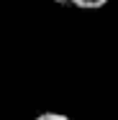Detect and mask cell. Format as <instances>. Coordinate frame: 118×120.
Masks as SVG:
<instances>
[{
	"label": "cell",
	"instance_id": "6da1fadb",
	"mask_svg": "<svg viewBox=\"0 0 118 120\" xmlns=\"http://www.w3.org/2000/svg\"><path fill=\"white\" fill-rule=\"evenodd\" d=\"M108 0H69V5L74 8H82V10H98V8H103Z\"/></svg>",
	"mask_w": 118,
	"mask_h": 120
},
{
	"label": "cell",
	"instance_id": "7a4b0ae2",
	"mask_svg": "<svg viewBox=\"0 0 118 120\" xmlns=\"http://www.w3.org/2000/svg\"><path fill=\"white\" fill-rule=\"evenodd\" d=\"M36 120H69L67 115H62V112H41Z\"/></svg>",
	"mask_w": 118,
	"mask_h": 120
}]
</instances>
